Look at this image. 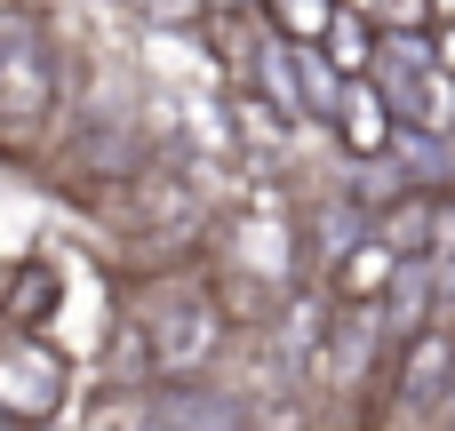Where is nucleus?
Here are the masks:
<instances>
[{"mask_svg":"<svg viewBox=\"0 0 455 431\" xmlns=\"http://www.w3.org/2000/svg\"><path fill=\"white\" fill-rule=\"evenodd\" d=\"M272 16H280V32L288 40H320V32H336V0H272Z\"/></svg>","mask_w":455,"mask_h":431,"instance_id":"obj_8","label":"nucleus"},{"mask_svg":"<svg viewBox=\"0 0 455 431\" xmlns=\"http://www.w3.org/2000/svg\"><path fill=\"white\" fill-rule=\"evenodd\" d=\"M400 392H408V408H440V400L455 392V344L448 336H416V344H408Z\"/></svg>","mask_w":455,"mask_h":431,"instance_id":"obj_6","label":"nucleus"},{"mask_svg":"<svg viewBox=\"0 0 455 431\" xmlns=\"http://www.w3.org/2000/svg\"><path fill=\"white\" fill-rule=\"evenodd\" d=\"M144 431H240V408L224 392H208V384H168L152 400Z\"/></svg>","mask_w":455,"mask_h":431,"instance_id":"obj_5","label":"nucleus"},{"mask_svg":"<svg viewBox=\"0 0 455 431\" xmlns=\"http://www.w3.org/2000/svg\"><path fill=\"white\" fill-rule=\"evenodd\" d=\"M376 80H384V104L408 120V128H455V72L424 48V32H384L376 40Z\"/></svg>","mask_w":455,"mask_h":431,"instance_id":"obj_3","label":"nucleus"},{"mask_svg":"<svg viewBox=\"0 0 455 431\" xmlns=\"http://www.w3.org/2000/svg\"><path fill=\"white\" fill-rule=\"evenodd\" d=\"M56 400H64V360H56L48 344H32V336L8 344V352H0V408L32 424V416H48Z\"/></svg>","mask_w":455,"mask_h":431,"instance_id":"obj_4","label":"nucleus"},{"mask_svg":"<svg viewBox=\"0 0 455 431\" xmlns=\"http://www.w3.org/2000/svg\"><path fill=\"white\" fill-rule=\"evenodd\" d=\"M384 112H392V104H384V88H360V80H352V88H344V104H336L344 144H352V152H384V136H392V128H384Z\"/></svg>","mask_w":455,"mask_h":431,"instance_id":"obj_7","label":"nucleus"},{"mask_svg":"<svg viewBox=\"0 0 455 431\" xmlns=\"http://www.w3.org/2000/svg\"><path fill=\"white\" fill-rule=\"evenodd\" d=\"M216 8H232V0H216Z\"/></svg>","mask_w":455,"mask_h":431,"instance_id":"obj_11","label":"nucleus"},{"mask_svg":"<svg viewBox=\"0 0 455 431\" xmlns=\"http://www.w3.org/2000/svg\"><path fill=\"white\" fill-rule=\"evenodd\" d=\"M392 280V248L384 240H360V256L344 264V296H368V288H384Z\"/></svg>","mask_w":455,"mask_h":431,"instance_id":"obj_9","label":"nucleus"},{"mask_svg":"<svg viewBox=\"0 0 455 431\" xmlns=\"http://www.w3.org/2000/svg\"><path fill=\"white\" fill-rule=\"evenodd\" d=\"M216 328H224V320H216V304H208L192 280H160V288H144L136 312H128V360L184 384L192 368H208Z\"/></svg>","mask_w":455,"mask_h":431,"instance_id":"obj_1","label":"nucleus"},{"mask_svg":"<svg viewBox=\"0 0 455 431\" xmlns=\"http://www.w3.org/2000/svg\"><path fill=\"white\" fill-rule=\"evenodd\" d=\"M136 8H152V16H192V0H136Z\"/></svg>","mask_w":455,"mask_h":431,"instance_id":"obj_10","label":"nucleus"},{"mask_svg":"<svg viewBox=\"0 0 455 431\" xmlns=\"http://www.w3.org/2000/svg\"><path fill=\"white\" fill-rule=\"evenodd\" d=\"M48 112H56V40L24 8H0V136H32Z\"/></svg>","mask_w":455,"mask_h":431,"instance_id":"obj_2","label":"nucleus"}]
</instances>
